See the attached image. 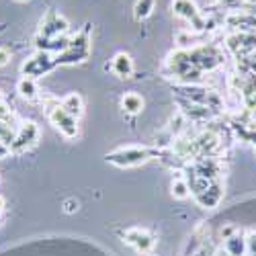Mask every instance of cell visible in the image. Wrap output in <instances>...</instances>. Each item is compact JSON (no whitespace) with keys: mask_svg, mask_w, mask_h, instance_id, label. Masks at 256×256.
I'll return each instance as SVG.
<instances>
[{"mask_svg":"<svg viewBox=\"0 0 256 256\" xmlns=\"http://www.w3.org/2000/svg\"><path fill=\"white\" fill-rule=\"evenodd\" d=\"M152 156H154V152L148 150V148L130 146V148H119V150L106 154V162H111L119 168H132V166H140V164L148 162Z\"/></svg>","mask_w":256,"mask_h":256,"instance_id":"obj_1","label":"cell"},{"mask_svg":"<svg viewBox=\"0 0 256 256\" xmlns=\"http://www.w3.org/2000/svg\"><path fill=\"white\" fill-rule=\"evenodd\" d=\"M58 66L56 64V58L48 52H35L29 60L23 62V66H20V74H23V78H39L44 76L48 72H52L54 68Z\"/></svg>","mask_w":256,"mask_h":256,"instance_id":"obj_2","label":"cell"},{"mask_svg":"<svg viewBox=\"0 0 256 256\" xmlns=\"http://www.w3.org/2000/svg\"><path fill=\"white\" fill-rule=\"evenodd\" d=\"M90 54V44H88V35L86 33H78L70 39V46L66 52H62L56 56V64H78L84 62Z\"/></svg>","mask_w":256,"mask_h":256,"instance_id":"obj_3","label":"cell"},{"mask_svg":"<svg viewBox=\"0 0 256 256\" xmlns=\"http://www.w3.org/2000/svg\"><path fill=\"white\" fill-rule=\"evenodd\" d=\"M48 117H50V121L56 125V130H58L64 138L72 140V138L78 136V119L64 111L62 106H60V102L54 104V106H50V109H48Z\"/></svg>","mask_w":256,"mask_h":256,"instance_id":"obj_4","label":"cell"},{"mask_svg":"<svg viewBox=\"0 0 256 256\" xmlns=\"http://www.w3.org/2000/svg\"><path fill=\"white\" fill-rule=\"evenodd\" d=\"M37 142H39V127H37V123L27 121V123L16 127V136L10 144V152L12 154H23L25 150L33 148Z\"/></svg>","mask_w":256,"mask_h":256,"instance_id":"obj_5","label":"cell"},{"mask_svg":"<svg viewBox=\"0 0 256 256\" xmlns=\"http://www.w3.org/2000/svg\"><path fill=\"white\" fill-rule=\"evenodd\" d=\"M123 240L130 244L132 248H136L140 254H148L152 248H154V244H156V240H154V236L148 230H142V228H132V230H127L125 234H123Z\"/></svg>","mask_w":256,"mask_h":256,"instance_id":"obj_6","label":"cell"},{"mask_svg":"<svg viewBox=\"0 0 256 256\" xmlns=\"http://www.w3.org/2000/svg\"><path fill=\"white\" fill-rule=\"evenodd\" d=\"M68 31V20L60 16L58 12H48L46 18L41 20V27H39V33L41 37H48V39H54V37H62V35H66Z\"/></svg>","mask_w":256,"mask_h":256,"instance_id":"obj_7","label":"cell"},{"mask_svg":"<svg viewBox=\"0 0 256 256\" xmlns=\"http://www.w3.org/2000/svg\"><path fill=\"white\" fill-rule=\"evenodd\" d=\"M222 197H224V188H222L220 180L211 182V184L203 190V193L195 195L197 203H199L201 207H205V209H213V207H218V205H220V201H222Z\"/></svg>","mask_w":256,"mask_h":256,"instance_id":"obj_8","label":"cell"},{"mask_svg":"<svg viewBox=\"0 0 256 256\" xmlns=\"http://www.w3.org/2000/svg\"><path fill=\"white\" fill-rule=\"evenodd\" d=\"M178 104L182 106L180 111L193 121H207L213 115V111L205 104H197V102H190V100H184V98H178Z\"/></svg>","mask_w":256,"mask_h":256,"instance_id":"obj_9","label":"cell"},{"mask_svg":"<svg viewBox=\"0 0 256 256\" xmlns=\"http://www.w3.org/2000/svg\"><path fill=\"white\" fill-rule=\"evenodd\" d=\"M172 12L184 20H190V23L201 14V10L197 8L193 0H172Z\"/></svg>","mask_w":256,"mask_h":256,"instance_id":"obj_10","label":"cell"},{"mask_svg":"<svg viewBox=\"0 0 256 256\" xmlns=\"http://www.w3.org/2000/svg\"><path fill=\"white\" fill-rule=\"evenodd\" d=\"M111 72L117 78H130L134 74V60L127 54H117L111 62Z\"/></svg>","mask_w":256,"mask_h":256,"instance_id":"obj_11","label":"cell"},{"mask_svg":"<svg viewBox=\"0 0 256 256\" xmlns=\"http://www.w3.org/2000/svg\"><path fill=\"white\" fill-rule=\"evenodd\" d=\"M60 106H62V109L66 111L68 115H72V117H76V119L82 115V109H84L82 96H80L78 92H70L68 96H64L62 102H60Z\"/></svg>","mask_w":256,"mask_h":256,"instance_id":"obj_12","label":"cell"},{"mask_svg":"<svg viewBox=\"0 0 256 256\" xmlns=\"http://www.w3.org/2000/svg\"><path fill=\"white\" fill-rule=\"evenodd\" d=\"M224 250L228 252V256H244L248 252L246 238H242L240 234H234L232 238L224 240Z\"/></svg>","mask_w":256,"mask_h":256,"instance_id":"obj_13","label":"cell"},{"mask_svg":"<svg viewBox=\"0 0 256 256\" xmlns=\"http://www.w3.org/2000/svg\"><path fill=\"white\" fill-rule=\"evenodd\" d=\"M121 106H123L125 113L138 115V113H142V109H144V98H142V94H138V92H127V94L121 98Z\"/></svg>","mask_w":256,"mask_h":256,"instance_id":"obj_14","label":"cell"},{"mask_svg":"<svg viewBox=\"0 0 256 256\" xmlns=\"http://www.w3.org/2000/svg\"><path fill=\"white\" fill-rule=\"evenodd\" d=\"M16 92L23 96L25 100H35L39 90H37V84L33 78H20L18 84H16Z\"/></svg>","mask_w":256,"mask_h":256,"instance_id":"obj_15","label":"cell"},{"mask_svg":"<svg viewBox=\"0 0 256 256\" xmlns=\"http://www.w3.org/2000/svg\"><path fill=\"white\" fill-rule=\"evenodd\" d=\"M170 193H172L174 199H180V201L188 199V197H190V186H188L186 178H184V176L174 178L172 184H170Z\"/></svg>","mask_w":256,"mask_h":256,"instance_id":"obj_16","label":"cell"},{"mask_svg":"<svg viewBox=\"0 0 256 256\" xmlns=\"http://www.w3.org/2000/svg\"><path fill=\"white\" fill-rule=\"evenodd\" d=\"M154 4H156V0H138L136 6H134V18L136 20L148 18L154 10Z\"/></svg>","mask_w":256,"mask_h":256,"instance_id":"obj_17","label":"cell"},{"mask_svg":"<svg viewBox=\"0 0 256 256\" xmlns=\"http://www.w3.org/2000/svg\"><path fill=\"white\" fill-rule=\"evenodd\" d=\"M14 119H16L14 111L10 109L6 102L0 100V121H2V123H12V125H14Z\"/></svg>","mask_w":256,"mask_h":256,"instance_id":"obj_18","label":"cell"},{"mask_svg":"<svg viewBox=\"0 0 256 256\" xmlns=\"http://www.w3.org/2000/svg\"><path fill=\"white\" fill-rule=\"evenodd\" d=\"M218 2L230 10H242L246 6V0H218Z\"/></svg>","mask_w":256,"mask_h":256,"instance_id":"obj_19","label":"cell"},{"mask_svg":"<svg viewBox=\"0 0 256 256\" xmlns=\"http://www.w3.org/2000/svg\"><path fill=\"white\" fill-rule=\"evenodd\" d=\"M246 246H248V252L252 256H256V232H248L246 234Z\"/></svg>","mask_w":256,"mask_h":256,"instance_id":"obj_20","label":"cell"},{"mask_svg":"<svg viewBox=\"0 0 256 256\" xmlns=\"http://www.w3.org/2000/svg\"><path fill=\"white\" fill-rule=\"evenodd\" d=\"M193 35H190V33H178L176 35V44L180 46V48H186V46H190V44H193Z\"/></svg>","mask_w":256,"mask_h":256,"instance_id":"obj_21","label":"cell"},{"mask_svg":"<svg viewBox=\"0 0 256 256\" xmlns=\"http://www.w3.org/2000/svg\"><path fill=\"white\" fill-rule=\"evenodd\" d=\"M10 58H12V54H10L8 48H0V68H4L10 62Z\"/></svg>","mask_w":256,"mask_h":256,"instance_id":"obj_22","label":"cell"},{"mask_svg":"<svg viewBox=\"0 0 256 256\" xmlns=\"http://www.w3.org/2000/svg\"><path fill=\"white\" fill-rule=\"evenodd\" d=\"M10 152V144H4V142H0V158H6Z\"/></svg>","mask_w":256,"mask_h":256,"instance_id":"obj_23","label":"cell"},{"mask_svg":"<svg viewBox=\"0 0 256 256\" xmlns=\"http://www.w3.org/2000/svg\"><path fill=\"white\" fill-rule=\"evenodd\" d=\"M78 209V203L76 201H66V211L68 213H72V211H76Z\"/></svg>","mask_w":256,"mask_h":256,"instance_id":"obj_24","label":"cell"},{"mask_svg":"<svg viewBox=\"0 0 256 256\" xmlns=\"http://www.w3.org/2000/svg\"><path fill=\"white\" fill-rule=\"evenodd\" d=\"M0 213H2V199H0Z\"/></svg>","mask_w":256,"mask_h":256,"instance_id":"obj_25","label":"cell"},{"mask_svg":"<svg viewBox=\"0 0 256 256\" xmlns=\"http://www.w3.org/2000/svg\"><path fill=\"white\" fill-rule=\"evenodd\" d=\"M18 2H29V0H18Z\"/></svg>","mask_w":256,"mask_h":256,"instance_id":"obj_26","label":"cell"},{"mask_svg":"<svg viewBox=\"0 0 256 256\" xmlns=\"http://www.w3.org/2000/svg\"><path fill=\"white\" fill-rule=\"evenodd\" d=\"M150 256H156V254H150Z\"/></svg>","mask_w":256,"mask_h":256,"instance_id":"obj_27","label":"cell"},{"mask_svg":"<svg viewBox=\"0 0 256 256\" xmlns=\"http://www.w3.org/2000/svg\"><path fill=\"white\" fill-rule=\"evenodd\" d=\"M0 100H2V96H0Z\"/></svg>","mask_w":256,"mask_h":256,"instance_id":"obj_28","label":"cell"}]
</instances>
